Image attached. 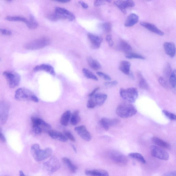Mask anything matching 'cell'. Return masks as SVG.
Returning <instances> with one entry per match:
<instances>
[{"instance_id":"6da1fadb","label":"cell","mask_w":176,"mask_h":176,"mask_svg":"<svg viewBox=\"0 0 176 176\" xmlns=\"http://www.w3.org/2000/svg\"><path fill=\"white\" fill-rule=\"evenodd\" d=\"M31 152L34 159L36 161H41L50 157L53 153V151L50 148L41 149L39 144H35L32 146Z\"/></svg>"},{"instance_id":"7a4b0ae2","label":"cell","mask_w":176,"mask_h":176,"mask_svg":"<svg viewBox=\"0 0 176 176\" xmlns=\"http://www.w3.org/2000/svg\"><path fill=\"white\" fill-rule=\"evenodd\" d=\"M137 113V110L131 103L120 104L116 110L117 115L123 118H129L134 116Z\"/></svg>"},{"instance_id":"3957f363","label":"cell","mask_w":176,"mask_h":176,"mask_svg":"<svg viewBox=\"0 0 176 176\" xmlns=\"http://www.w3.org/2000/svg\"><path fill=\"white\" fill-rule=\"evenodd\" d=\"M15 98L20 101H32L38 103L39 100L37 97L29 90L25 88H20L15 92Z\"/></svg>"},{"instance_id":"277c9868","label":"cell","mask_w":176,"mask_h":176,"mask_svg":"<svg viewBox=\"0 0 176 176\" xmlns=\"http://www.w3.org/2000/svg\"><path fill=\"white\" fill-rule=\"evenodd\" d=\"M50 39L47 37H42L27 43L24 47L27 50H39L47 47L50 44Z\"/></svg>"},{"instance_id":"5b68a950","label":"cell","mask_w":176,"mask_h":176,"mask_svg":"<svg viewBox=\"0 0 176 176\" xmlns=\"http://www.w3.org/2000/svg\"><path fill=\"white\" fill-rule=\"evenodd\" d=\"M120 96L130 103H134L137 100L138 96L137 89L132 87L127 89L121 88L120 90Z\"/></svg>"},{"instance_id":"8992f818","label":"cell","mask_w":176,"mask_h":176,"mask_svg":"<svg viewBox=\"0 0 176 176\" xmlns=\"http://www.w3.org/2000/svg\"><path fill=\"white\" fill-rule=\"evenodd\" d=\"M3 75L11 88H15L19 85L21 78L19 74L14 72L5 71Z\"/></svg>"},{"instance_id":"52a82bcc","label":"cell","mask_w":176,"mask_h":176,"mask_svg":"<svg viewBox=\"0 0 176 176\" xmlns=\"http://www.w3.org/2000/svg\"><path fill=\"white\" fill-rule=\"evenodd\" d=\"M109 157L110 159L117 164L120 165H124L127 164V157L122 153L115 150H112L109 153Z\"/></svg>"},{"instance_id":"ba28073f","label":"cell","mask_w":176,"mask_h":176,"mask_svg":"<svg viewBox=\"0 0 176 176\" xmlns=\"http://www.w3.org/2000/svg\"><path fill=\"white\" fill-rule=\"evenodd\" d=\"M10 107L7 102L0 101V125H4L6 122Z\"/></svg>"},{"instance_id":"9c48e42d","label":"cell","mask_w":176,"mask_h":176,"mask_svg":"<svg viewBox=\"0 0 176 176\" xmlns=\"http://www.w3.org/2000/svg\"><path fill=\"white\" fill-rule=\"evenodd\" d=\"M151 155L157 159L165 161L169 160V155L166 151L162 148L156 146H152L150 147Z\"/></svg>"},{"instance_id":"30bf717a","label":"cell","mask_w":176,"mask_h":176,"mask_svg":"<svg viewBox=\"0 0 176 176\" xmlns=\"http://www.w3.org/2000/svg\"><path fill=\"white\" fill-rule=\"evenodd\" d=\"M55 13L56 14L58 19H67L70 21H73L75 19V15L63 8L56 7L55 9Z\"/></svg>"},{"instance_id":"8fae6325","label":"cell","mask_w":176,"mask_h":176,"mask_svg":"<svg viewBox=\"0 0 176 176\" xmlns=\"http://www.w3.org/2000/svg\"><path fill=\"white\" fill-rule=\"evenodd\" d=\"M60 164L56 157H52L44 163L45 169L48 172L53 173L56 171L60 167Z\"/></svg>"},{"instance_id":"7c38bea8","label":"cell","mask_w":176,"mask_h":176,"mask_svg":"<svg viewBox=\"0 0 176 176\" xmlns=\"http://www.w3.org/2000/svg\"><path fill=\"white\" fill-rule=\"evenodd\" d=\"M114 4L124 14L126 13V9L135 6V2L131 0L115 1L114 2Z\"/></svg>"},{"instance_id":"4fadbf2b","label":"cell","mask_w":176,"mask_h":176,"mask_svg":"<svg viewBox=\"0 0 176 176\" xmlns=\"http://www.w3.org/2000/svg\"><path fill=\"white\" fill-rule=\"evenodd\" d=\"M75 131L83 140L89 141L92 140L91 134L88 131L86 127L84 125L80 126L75 128Z\"/></svg>"},{"instance_id":"5bb4252c","label":"cell","mask_w":176,"mask_h":176,"mask_svg":"<svg viewBox=\"0 0 176 176\" xmlns=\"http://www.w3.org/2000/svg\"><path fill=\"white\" fill-rule=\"evenodd\" d=\"M88 36L92 48L97 49L100 47L103 41L102 38L91 33H88Z\"/></svg>"},{"instance_id":"9a60e30c","label":"cell","mask_w":176,"mask_h":176,"mask_svg":"<svg viewBox=\"0 0 176 176\" xmlns=\"http://www.w3.org/2000/svg\"><path fill=\"white\" fill-rule=\"evenodd\" d=\"M119 120L117 118L109 119L104 117L101 120V124L106 131H108L110 127L115 126L118 124Z\"/></svg>"},{"instance_id":"2e32d148","label":"cell","mask_w":176,"mask_h":176,"mask_svg":"<svg viewBox=\"0 0 176 176\" xmlns=\"http://www.w3.org/2000/svg\"><path fill=\"white\" fill-rule=\"evenodd\" d=\"M141 25L145 28L150 31L160 36H162L164 35L162 30H160L154 24L149 23L142 21L140 23Z\"/></svg>"},{"instance_id":"e0dca14e","label":"cell","mask_w":176,"mask_h":176,"mask_svg":"<svg viewBox=\"0 0 176 176\" xmlns=\"http://www.w3.org/2000/svg\"><path fill=\"white\" fill-rule=\"evenodd\" d=\"M31 120L32 127H39L41 128L42 130V128H45L49 129L51 127V126L50 124L41 118H37L36 117H32Z\"/></svg>"},{"instance_id":"ac0fdd59","label":"cell","mask_w":176,"mask_h":176,"mask_svg":"<svg viewBox=\"0 0 176 176\" xmlns=\"http://www.w3.org/2000/svg\"><path fill=\"white\" fill-rule=\"evenodd\" d=\"M42 71H44L53 76L55 75V72L54 68L50 65L42 64L41 65L36 66L33 68V71L35 72Z\"/></svg>"},{"instance_id":"d6986e66","label":"cell","mask_w":176,"mask_h":176,"mask_svg":"<svg viewBox=\"0 0 176 176\" xmlns=\"http://www.w3.org/2000/svg\"><path fill=\"white\" fill-rule=\"evenodd\" d=\"M163 46L165 53L170 57H174L176 53L175 45L174 43L165 42Z\"/></svg>"},{"instance_id":"ffe728a7","label":"cell","mask_w":176,"mask_h":176,"mask_svg":"<svg viewBox=\"0 0 176 176\" xmlns=\"http://www.w3.org/2000/svg\"><path fill=\"white\" fill-rule=\"evenodd\" d=\"M48 134L50 137L54 140L62 142H66L68 140V139L64 135L58 131H49L48 132Z\"/></svg>"},{"instance_id":"44dd1931","label":"cell","mask_w":176,"mask_h":176,"mask_svg":"<svg viewBox=\"0 0 176 176\" xmlns=\"http://www.w3.org/2000/svg\"><path fill=\"white\" fill-rule=\"evenodd\" d=\"M139 20L138 15L135 13H131L128 16L124 24L126 27H131L137 24Z\"/></svg>"},{"instance_id":"7402d4cb","label":"cell","mask_w":176,"mask_h":176,"mask_svg":"<svg viewBox=\"0 0 176 176\" xmlns=\"http://www.w3.org/2000/svg\"><path fill=\"white\" fill-rule=\"evenodd\" d=\"M85 174L88 176H109V173L104 170H87Z\"/></svg>"},{"instance_id":"603a6c76","label":"cell","mask_w":176,"mask_h":176,"mask_svg":"<svg viewBox=\"0 0 176 176\" xmlns=\"http://www.w3.org/2000/svg\"><path fill=\"white\" fill-rule=\"evenodd\" d=\"M131 64L129 62L123 61L120 63L119 69L120 71L126 75H129L130 73Z\"/></svg>"},{"instance_id":"cb8c5ba5","label":"cell","mask_w":176,"mask_h":176,"mask_svg":"<svg viewBox=\"0 0 176 176\" xmlns=\"http://www.w3.org/2000/svg\"><path fill=\"white\" fill-rule=\"evenodd\" d=\"M117 47L119 50L125 52H129L132 49L131 45L123 39L119 40Z\"/></svg>"},{"instance_id":"d4e9b609","label":"cell","mask_w":176,"mask_h":176,"mask_svg":"<svg viewBox=\"0 0 176 176\" xmlns=\"http://www.w3.org/2000/svg\"><path fill=\"white\" fill-rule=\"evenodd\" d=\"M152 140L157 146L168 149L171 148V146L170 144L158 137H153Z\"/></svg>"},{"instance_id":"484cf974","label":"cell","mask_w":176,"mask_h":176,"mask_svg":"<svg viewBox=\"0 0 176 176\" xmlns=\"http://www.w3.org/2000/svg\"><path fill=\"white\" fill-rule=\"evenodd\" d=\"M93 97H94L97 106L102 105L106 100L107 95L104 94H95Z\"/></svg>"},{"instance_id":"4316f807","label":"cell","mask_w":176,"mask_h":176,"mask_svg":"<svg viewBox=\"0 0 176 176\" xmlns=\"http://www.w3.org/2000/svg\"><path fill=\"white\" fill-rule=\"evenodd\" d=\"M71 113L68 110L64 113L62 115L60 119L61 124L64 126H67L71 118Z\"/></svg>"},{"instance_id":"83f0119b","label":"cell","mask_w":176,"mask_h":176,"mask_svg":"<svg viewBox=\"0 0 176 176\" xmlns=\"http://www.w3.org/2000/svg\"><path fill=\"white\" fill-rule=\"evenodd\" d=\"M87 60L89 66L92 69L97 70L101 68L100 64L97 60L91 57H89L87 58Z\"/></svg>"},{"instance_id":"f1b7e54d","label":"cell","mask_w":176,"mask_h":176,"mask_svg":"<svg viewBox=\"0 0 176 176\" xmlns=\"http://www.w3.org/2000/svg\"><path fill=\"white\" fill-rule=\"evenodd\" d=\"M138 76L139 79V86L142 89L147 90L149 86L143 75L140 72H138Z\"/></svg>"},{"instance_id":"f546056e","label":"cell","mask_w":176,"mask_h":176,"mask_svg":"<svg viewBox=\"0 0 176 176\" xmlns=\"http://www.w3.org/2000/svg\"><path fill=\"white\" fill-rule=\"evenodd\" d=\"M26 24L28 28L31 29H35L37 28L39 26V24L35 19L34 17L31 15L29 17V19Z\"/></svg>"},{"instance_id":"4dcf8cb0","label":"cell","mask_w":176,"mask_h":176,"mask_svg":"<svg viewBox=\"0 0 176 176\" xmlns=\"http://www.w3.org/2000/svg\"><path fill=\"white\" fill-rule=\"evenodd\" d=\"M62 160L63 163L68 167L71 172L73 173L76 172L78 167L74 164L70 159L67 157H64Z\"/></svg>"},{"instance_id":"1f68e13d","label":"cell","mask_w":176,"mask_h":176,"mask_svg":"<svg viewBox=\"0 0 176 176\" xmlns=\"http://www.w3.org/2000/svg\"><path fill=\"white\" fill-rule=\"evenodd\" d=\"M81 120V118L79 116V112L78 110H76L73 114L72 115L70 118V122L71 124L73 126H76Z\"/></svg>"},{"instance_id":"d6a6232c","label":"cell","mask_w":176,"mask_h":176,"mask_svg":"<svg viewBox=\"0 0 176 176\" xmlns=\"http://www.w3.org/2000/svg\"><path fill=\"white\" fill-rule=\"evenodd\" d=\"M128 156L131 158L134 159L142 163L145 164L146 163L144 157L140 153H132L128 154Z\"/></svg>"},{"instance_id":"836d02e7","label":"cell","mask_w":176,"mask_h":176,"mask_svg":"<svg viewBox=\"0 0 176 176\" xmlns=\"http://www.w3.org/2000/svg\"><path fill=\"white\" fill-rule=\"evenodd\" d=\"M5 19L10 21H21L26 24L28 20L25 17L19 16H7L5 18Z\"/></svg>"},{"instance_id":"e575fe53","label":"cell","mask_w":176,"mask_h":176,"mask_svg":"<svg viewBox=\"0 0 176 176\" xmlns=\"http://www.w3.org/2000/svg\"><path fill=\"white\" fill-rule=\"evenodd\" d=\"M82 71L86 78L94 80L96 81H98V79L97 77L90 71L86 68H83Z\"/></svg>"},{"instance_id":"d590c367","label":"cell","mask_w":176,"mask_h":176,"mask_svg":"<svg viewBox=\"0 0 176 176\" xmlns=\"http://www.w3.org/2000/svg\"><path fill=\"white\" fill-rule=\"evenodd\" d=\"M125 57L128 59H139L141 60H144L145 58L140 54L134 53H131L129 52L126 54L125 55Z\"/></svg>"},{"instance_id":"8d00e7d4","label":"cell","mask_w":176,"mask_h":176,"mask_svg":"<svg viewBox=\"0 0 176 176\" xmlns=\"http://www.w3.org/2000/svg\"><path fill=\"white\" fill-rule=\"evenodd\" d=\"M101 28L106 33H109L112 30V25L110 23L105 22L100 25Z\"/></svg>"},{"instance_id":"74e56055","label":"cell","mask_w":176,"mask_h":176,"mask_svg":"<svg viewBox=\"0 0 176 176\" xmlns=\"http://www.w3.org/2000/svg\"><path fill=\"white\" fill-rule=\"evenodd\" d=\"M169 82L172 88H175L176 85V73L175 70L172 71L169 78Z\"/></svg>"},{"instance_id":"f35d334b","label":"cell","mask_w":176,"mask_h":176,"mask_svg":"<svg viewBox=\"0 0 176 176\" xmlns=\"http://www.w3.org/2000/svg\"><path fill=\"white\" fill-rule=\"evenodd\" d=\"M172 69L170 64L169 63H167L163 70L164 75L166 78H169L172 73Z\"/></svg>"},{"instance_id":"ab89813d","label":"cell","mask_w":176,"mask_h":176,"mask_svg":"<svg viewBox=\"0 0 176 176\" xmlns=\"http://www.w3.org/2000/svg\"><path fill=\"white\" fill-rule=\"evenodd\" d=\"M97 106V103L96 102L94 97H91L88 102L87 104V107L88 109H94Z\"/></svg>"},{"instance_id":"60d3db41","label":"cell","mask_w":176,"mask_h":176,"mask_svg":"<svg viewBox=\"0 0 176 176\" xmlns=\"http://www.w3.org/2000/svg\"><path fill=\"white\" fill-rule=\"evenodd\" d=\"M162 112L164 115L167 118L172 120H175L176 119V116L174 114L170 112L169 111L163 110Z\"/></svg>"},{"instance_id":"b9f144b4","label":"cell","mask_w":176,"mask_h":176,"mask_svg":"<svg viewBox=\"0 0 176 176\" xmlns=\"http://www.w3.org/2000/svg\"><path fill=\"white\" fill-rule=\"evenodd\" d=\"M97 75L106 81H109L111 80V78L109 75L103 72H97Z\"/></svg>"},{"instance_id":"7bdbcfd3","label":"cell","mask_w":176,"mask_h":176,"mask_svg":"<svg viewBox=\"0 0 176 176\" xmlns=\"http://www.w3.org/2000/svg\"><path fill=\"white\" fill-rule=\"evenodd\" d=\"M106 39L109 47H112L114 45V43L112 35H107L106 36Z\"/></svg>"},{"instance_id":"ee69618b","label":"cell","mask_w":176,"mask_h":176,"mask_svg":"<svg viewBox=\"0 0 176 176\" xmlns=\"http://www.w3.org/2000/svg\"><path fill=\"white\" fill-rule=\"evenodd\" d=\"M64 135L68 139V140L69 139L71 141L73 142H75V137H74L73 135L69 131H65L64 132Z\"/></svg>"},{"instance_id":"f6af8a7d","label":"cell","mask_w":176,"mask_h":176,"mask_svg":"<svg viewBox=\"0 0 176 176\" xmlns=\"http://www.w3.org/2000/svg\"><path fill=\"white\" fill-rule=\"evenodd\" d=\"M158 81L161 85L163 87L165 88H168V85L167 83L165 81L164 79L162 77H160L158 79Z\"/></svg>"},{"instance_id":"bcb514c9","label":"cell","mask_w":176,"mask_h":176,"mask_svg":"<svg viewBox=\"0 0 176 176\" xmlns=\"http://www.w3.org/2000/svg\"><path fill=\"white\" fill-rule=\"evenodd\" d=\"M111 2V1H100V0H99V1H95L94 5L96 7L105 4L107 2Z\"/></svg>"},{"instance_id":"7dc6e473","label":"cell","mask_w":176,"mask_h":176,"mask_svg":"<svg viewBox=\"0 0 176 176\" xmlns=\"http://www.w3.org/2000/svg\"><path fill=\"white\" fill-rule=\"evenodd\" d=\"M117 84H118V82L116 81L107 82L104 83L105 85L107 86V87H112V86H115Z\"/></svg>"},{"instance_id":"c3c4849f","label":"cell","mask_w":176,"mask_h":176,"mask_svg":"<svg viewBox=\"0 0 176 176\" xmlns=\"http://www.w3.org/2000/svg\"><path fill=\"white\" fill-rule=\"evenodd\" d=\"M0 33L3 35L7 36H10L11 34V32L10 31L6 29H0Z\"/></svg>"},{"instance_id":"681fc988","label":"cell","mask_w":176,"mask_h":176,"mask_svg":"<svg viewBox=\"0 0 176 176\" xmlns=\"http://www.w3.org/2000/svg\"><path fill=\"white\" fill-rule=\"evenodd\" d=\"M163 176H176V173L175 171L169 172L165 173Z\"/></svg>"},{"instance_id":"f907efd6","label":"cell","mask_w":176,"mask_h":176,"mask_svg":"<svg viewBox=\"0 0 176 176\" xmlns=\"http://www.w3.org/2000/svg\"><path fill=\"white\" fill-rule=\"evenodd\" d=\"M79 4L82 6L83 8L86 9L88 7V5L87 4L85 3L84 2L81 1H79Z\"/></svg>"},{"instance_id":"816d5d0a","label":"cell","mask_w":176,"mask_h":176,"mask_svg":"<svg viewBox=\"0 0 176 176\" xmlns=\"http://www.w3.org/2000/svg\"><path fill=\"white\" fill-rule=\"evenodd\" d=\"M100 88L99 87L95 88L93 91H92L91 92L90 94H89V97H93V96H94L96 94V92Z\"/></svg>"},{"instance_id":"f5cc1de1","label":"cell","mask_w":176,"mask_h":176,"mask_svg":"<svg viewBox=\"0 0 176 176\" xmlns=\"http://www.w3.org/2000/svg\"><path fill=\"white\" fill-rule=\"evenodd\" d=\"M0 140L3 142H5L6 141V139L5 136L2 134L1 129H0Z\"/></svg>"},{"instance_id":"db71d44e","label":"cell","mask_w":176,"mask_h":176,"mask_svg":"<svg viewBox=\"0 0 176 176\" xmlns=\"http://www.w3.org/2000/svg\"><path fill=\"white\" fill-rule=\"evenodd\" d=\"M70 1V0H59V1H57V2L62 3H66Z\"/></svg>"},{"instance_id":"11a10c76","label":"cell","mask_w":176,"mask_h":176,"mask_svg":"<svg viewBox=\"0 0 176 176\" xmlns=\"http://www.w3.org/2000/svg\"><path fill=\"white\" fill-rule=\"evenodd\" d=\"M19 175L20 176H26L24 174L23 172L22 171H20Z\"/></svg>"},{"instance_id":"9f6ffc18","label":"cell","mask_w":176,"mask_h":176,"mask_svg":"<svg viewBox=\"0 0 176 176\" xmlns=\"http://www.w3.org/2000/svg\"><path fill=\"white\" fill-rule=\"evenodd\" d=\"M72 147L73 149L75 151V152H77V150L75 147L73 145H72Z\"/></svg>"},{"instance_id":"6f0895ef","label":"cell","mask_w":176,"mask_h":176,"mask_svg":"<svg viewBox=\"0 0 176 176\" xmlns=\"http://www.w3.org/2000/svg\"></svg>"},{"instance_id":"680465c9","label":"cell","mask_w":176,"mask_h":176,"mask_svg":"<svg viewBox=\"0 0 176 176\" xmlns=\"http://www.w3.org/2000/svg\"><path fill=\"white\" fill-rule=\"evenodd\" d=\"M0 60H1V59H0Z\"/></svg>"}]
</instances>
